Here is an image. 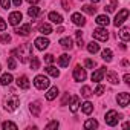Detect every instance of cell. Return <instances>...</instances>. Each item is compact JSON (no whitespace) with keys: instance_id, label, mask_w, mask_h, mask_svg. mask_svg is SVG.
Listing matches in <instances>:
<instances>
[{"instance_id":"40","label":"cell","mask_w":130,"mask_h":130,"mask_svg":"<svg viewBox=\"0 0 130 130\" xmlns=\"http://www.w3.org/2000/svg\"><path fill=\"white\" fill-rule=\"evenodd\" d=\"M11 41V37L8 34H2L0 35V43H9Z\"/></svg>"},{"instance_id":"42","label":"cell","mask_w":130,"mask_h":130,"mask_svg":"<svg viewBox=\"0 0 130 130\" xmlns=\"http://www.w3.org/2000/svg\"><path fill=\"white\" fill-rule=\"evenodd\" d=\"M95 93H96V95H103V93H104V86L98 84V86H96V89H95Z\"/></svg>"},{"instance_id":"20","label":"cell","mask_w":130,"mask_h":130,"mask_svg":"<svg viewBox=\"0 0 130 130\" xmlns=\"http://www.w3.org/2000/svg\"><path fill=\"white\" fill-rule=\"evenodd\" d=\"M81 110H83V113L90 115V113H92V110H93V104H92L90 101H86V103H83V104H81Z\"/></svg>"},{"instance_id":"36","label":"cell","mask_w":130,"mask_h":130,"mask_svg":"<svg viewBox=\"0 0 130 130\" xmlns=\"http://www.w3.org/2000/svg\"><path fill=\"white\" fill-rule=\"evenodd\" d=\"M75 37H77V44L81 47L83 46V34H81V31H77L75 32Z\"/></svg>"},{"instance_id":"39","label":"cell","mask_w":130,"mask_h":130,"mask_svg":"<svg viewBox=\"0 0 130 130\" xmlns=\"http://www.w3.org/2000/svg\"><path fill=\"white\" fill-rule=\"evenodd\" d=\"M58 121H51L47 125H46V130H52V128H58Z\"/></svg>"},{"instance_id":"41","label":"cell","mask_w":130,"mask_h":130,"mask_svg":"<svg viewBox=\"0 0 130 130\" xmlns=\"http://www.w3.org/2000/svg\"><path fill=\"white\" fill-rule=\"evenodd\" d=\"M115 8H116V0H112V3H110L109 6H106L107 12H113V11H115Z\"/></svg>"},{"instance_id":"52","label":"cell","mask_w":130,"mask_h":130,"mask_svg":"<svg viewBox=\"0 0 130 130\" xmlns=\"http://www.w3.org/2000/svg\"><path fill=\"white\" fill-rule=\"evenodd\" d=\"M0 71H2V66H0Z\"/></svg>"},{"instance_id":"14","label":"cell","mask_w":130,"mask_h":130,"mask_svg":"<svg viewBox=\"0 0 130 130\" xmlns=\"http://www.w3.org/2000/svg\"><path fill=\"white\" fill-rule=\"evenodd\" d=\"M69 106H71V112L75 113V112L80 109V98H78L77 95H74V96L71 98V104H69Z\"/></svg>"},{"instance_id":"32","label":"cell","mask_w":130,"mask_h":130,"mask_svg":"<svg viewBox=\"0 0 130 130\" xmlns=\"http://www.w3.org/2000/svg\"><path fill=\"white\" fill-rule=\"evenodd\" d=\"M46 72H47L51 77H55V78L60 75V71H58L55 66H47V68H46Z\"/></svg>"},{"instance_id":"29","label":"cell","mask_w":130,"mask_h":130,"mask_svg":"<svg viewBox=\"0 0 130 130\" xmlns=\"http://www.w3.org/2000/svg\"><path fill=\"white\" fill-rule=\"evenodd\" d=\"M107 80H109L112 84H118V81H119V80H118V75H116L113 71H109V72H107Z\"/></svg>"},{"instance_id":"22","label":"cell","mask_w":130,"mask_h":130,"mask_svg":"<svg viewBox=\"0 0 130 130\" xmlns=\"http://www.w3.org/2000/svg\"><path fill=\"white\" fill-rule=\"evenodd\" d=\"M119 37L124 40V41H127V40H130V29L127 28V26H124V28H121V31H119Z\"/></svg>"},{"instance_id":"3","label":"cell","mask_w":130,"mask_h":130,"mask_svg":"<svg viewBox=\"0 0 130 130\" xmlns=\"http://www.w3.org/2000/svg\"><path fill=\"white\" fill-rule=\"evenodd\" d=\"M34 84H35V87H37V89L44 90V89H47V87H49V78H47V77H44V75H37V77L34 78Z\"/></svg>"},{"instance_id":"28","label":"cell","mask_w":130,"mask_h":130,"mask_svg":"<svg viewBox=\"0 0 130 130\" xmlns=\"http://www.w3.org/2000/svg\"><path fill=\"white\" fill-rule=\"evenodd\" d=\"M38 14H40V8H37L35 5H31V8L28 9V15L34 19V17H37Z\"/></svg>"},{"instance_id":"21","label":"cell","mask_w":130,"mask_h":130,"mask_svg":"<svg viewBox=\"0 0 130 130\" xmlns=\"http://www.w3.org/2000/svg\"><path fill=\"white\" fill-rule=\"evenodd\" d=\"M95 22H96L100 26H104V28H106V26L110 23V20H109V17H107V15H98Z\"/></svg>"},{"instance_id":"16","label":"cell","mask_w":130,"mask_h":130,"mask_svg":"<svg viewBox=\"0 0 130 130\" xmlns=\"http://www.w3.org/2000/svg\"><path fill=\"white\" fill-rule=\"evenodd\" d=\"M17 86L20 87V89H29V80H28V77H19L17 78Z\"/></svg>"},{"instance_id":"25","label":"cell","mask_w":130,"mask_h":130,"mask_svg":"<svg viewBox=\"0 0 130 130\" xmlns=\"http://www.w3.org/2000/svg\"><path fill=\"white\" fill-rule=\"evenodd\" d=\"M0 83H2L3 86H9L12 83V75L11 74H3L2 78H0Z\"/></svg>"},{"instance_id":"9","label":"cell","mask_w":130,"mask_h":130,"mask_svg":"<svg viewBox=\"0 0 130 130\" xmlns=\"http://www.w3.org/2000/svg\"><path fill=\"white\" fill-rule=\"evenodd\" d=\"M22 19H23L22 12H20V11H14V12H11V14H9V25L17 26V25L22 22Z\"/></svg>"},{"instance_id":"30","label":"cell","mask_w":130,"mask_h":130,"mask_svg":"<svg viewBox=\"0 0 130 130\" xmlns=\"http://www.w3.org/2000/svg\"><path fill=\"white\" fill-rule=\"evenodd\" d=\"M29 64H31V69H32V71H37V69H38V66H40V61H38V58H37V57L31 55V61H29Z\"/></svg>"},{"instance_id":"13","label":"cell","mask_w":130,"mask_h":130,"mask_svg":"<svg viewBox=\"0 0 130 130\" xmlns=\"http://www.w3.org/2000/svg\"><path fill=\"white\" fill-rule=\"evenodd\" d=\"M15 32H17L19 35H23V37H26V35H29V32H31V25L25 23V25H22L20 28H17V29H15Z\"/></svg>"},{"instance_id":"46","label":"cell","mask_w":130,"mask_h":130,"mask_svg":"<svg viewBox=\"0 0 130 130\" xmlns=\"http://www.w3.org/2000/svg\"><path fill=\"white\" fill-rule=\"evenodd\" d=\"M61 5H63V8L66 9V11H69V3H68V0H61Z\"/></svg>"},{"instance_id":"8","label":"cell","mask_w":130,"mask_h":130,"mask_svg":"<svg viewBox=\"0 0 130 130\" xmlns=\"http://www.w3.org/2000/svg\"><path fill=\"white\" fill-rule=\"evenodd\" d=\"M116 101H118V104H119L121 107H127V106H128V103H130V95H128L127 92L118 93V96H116Z\"/></svg>"},{"instance_id":"44","label":"cell","mask_w":130,"mask_h":130,"mask_svg":"<svg viewBox=\"0 0 130 130\" xmlns=\"http://www.w3.org/2000/svg\"><path fill=\"white\" fill-rule=\"evenodd\" d=\"M44 60H46V63H52L54 61V55H51V54H47V55H44Z\"/></svg>"},{"instance_id":"47","label":"cell","mask_w":130,"mask_h":130,"mask_svg":"<svg viewBox=\"0 0 130 130\" xmlns=\"http://www.w3.org/2000/svg\"><path fill=\"white\" fill-rule=\"evenodd\" d=\"M122 80H124V83H125V84H130V75H128V74H125Z\"/></svg>"},{"instance_id":"34","label":"cell","mask_w":130,"mask_h":130,"mask_svg":"<svg viewBox=\"0 0 130 130\" xmlns=\"http://www.w3.org/2000/svg\"><path fill=\"white\" fill-rule=\"evenodd\" d=\"M81 9H83L86 14H90V15H93V14L96 12V8H95V6H92V5H84Z\"/></svg>"},{"instance_id":"43","label":"cell","mask_w":130,"mask_h":130,"mask_svg":"<svg viewBox=\"0 0 130 130\" xmlns=\"http://www.w3.org/2000/svg\"><path fill=\"white\" fill-rule=\"evenodd\" d=\"M0 3H2V6H3L5 9H8L9 5H11V0H0Z\"/></svg>"},{"instance_id":"6","label":"cell","mask_w":130,"mask_h":130,"mask_svg":"<svg viewBox=\"0 0 130 130\" xmlns=\"http://www.w3.org/2000/svg\"><path fill=\"white\" fill-rule=\"evenodd\" d=\"M93 38H96L100 41H107L109 40V31L106 28H96L93 31Z\"/></svg>"},{"instance_id":"38","label":"cell","mask_w":130,"mask_h":130,"mask_svg":"<svg viewBox=\"0 0 130 130\" xmlns=\"http://www.w3.org/2000/svg\"><path fill=\"white\" fill-rule=\"evenodd\" d=\"M8 66H9V69H15L17 68V63H15V58L14 57H9L8 58Z\"/></svg>"},{"instance_id":"33","label":"cell","mask_w":130,"mask_h":130,"mask_svg":"<svg viewBox=\"0 0 130 130\" xmlns=\"http://www.w3.org/2000/svg\"><path fill=\"white\" fill-rule=\"evenodd\" d=\"M2 128H3V130H17V125H15L14 122H11V121H5V122L2 124Z\"/></svg>"},{"instance_id":"7","label":"cell","mask_w":130,"mask_h":130,"mask_svg":"<svg viewBox=\"0 0 130 130\" xmlns=\"http://www.w3.org/2000/svg\"><path fill=\"white\" fill-rule=\"evenodd\" d=\"M86 77H87L86 69H83V68H80V66H77V68L74 69V80H75V81H84Z\"/></svg>"},{"instance_id":"10","label":"cell","mask_w":130,"mask_h":130,"mask_svg":"<svg viewBox=\"0 0 130 130\" xmlns=\"http://www.w3.org/2000/svg\"><path fill=\"white\" fill-rule=\"evenodd\" d=\"M34 44H35V47H37L38 51H44V49L49 46V40H47L46 37H38V38H35Z\"/></svg>"},{"instance_id":"23","label":"cell","mask_w":130,"mask_h":130,"mask_svg":"<svg viewBox=\"0 0 130 130\" xmlns=\"http://www.w3.org/2000/svg\"><path fill=\"white\" fill-rule=\"evenodd\" d=\"M112 57H113V54H112L110 49H104V51L101 52V58H103L106 63H110V61H112Z\"/></svg>"},{"instance_id":"18","label":"cell","mask_w":130,"mask_h":130,"mask_svg":"<svg viewBox=\"0 0 130 130\" xmlns=\"http://www.w3.org/2000/svg\"><path fill=\"white\" fill-rule=\"evenodd\" d=\"M29 110H31V113H32L34 116H38V115H40V103H38V101L31 103V104H29Z\"/></svg>"},{"instance_id":"15","label":"cell","mask_w":130,"mask_h":130,"mask_svg":"<svg viewBox=\"0 0 130 130\" xmlns=\"http://www.w3.org/2000/svg\"><path fill=\"white\" fill-rule=\"evenodd\" d=\"M49 20L52 22V23H55V25H61L63 23V17L58 14V12H49Z\"/></svg>"},{"instance_id":"37","label":"cell","mask_w":130,"mask_h":130,"mask_svg":"<svg viewBox=\"0 0 130 130\" xmlns=\"http://www.w3.org/2000/svg\"><path fill=\"white\" fill-rule=\"evenodd\" d=\"M84 66H86L87 69H93V68H95V61L90 60V58H87V60H84Z\"/></svg>"},{"instance_id":"4","label":"cell","mask_w":130,"mask_h":130,"mask_svg":"<svg viewBox=\"0 0 130 130\" xmlns=\"http://www.w3.org/2000/svg\"><path fill=\"white\" fill-rule=\"evenodd\" d=\"M119 118H121V115H118L116 110H109V112L106 113V122H107L109 125H112V127L118 124Z\"/></svg>"},{"instance_id":"11","label":"cell","mask_w":130,"mask_h":130,"mask_svg":"<svg viewBox=\"0 0 130 130\" xmlns=\"http://www.w3.org/2000/svg\"><path fill=\"white\" fill-rule=\"evenodd\" d=\"M104 75H106V68H100V69H96V71L92 74V81L100 83V81L104 78Z\"/></svg>"},{"instance_id":"48","label":"cell","mask_w":130,"mask_h":130,"mask_svg":"<svg viewBox=\"0 0 130 130\" xmlns=\"http://www.w3.org/2000/svg\"><path fill=\"white\" fill-rule=\"evenodd\" d=\"M22 2H23V0H12L14 6H20V5H22Z\"/></svg>"},{"instance_id":"45","label":"cell","mask_w":130,"mask_h":130,"mask_svg":"<svg viewBox=\"0 0 130 130\" xmlns=\"http://www.w3.org/2000/svg\"><path fill=\"white\" fill-rule=\"evenodd\" d=\"M6 29V23H5V20L0 17V31H5Z\"/></svg>"},{"instance_id":"2","label":"cell","mask_w":130,"mask_h":130,"mask_svg":"<svg viewBox=\"0 0 130 130\" xmlns=\"http://www.w3.org/2000/svg\"><path fill=\"white\" fill-rule=\"evenodd\" d=\"M19 106H20V100H19L17 95H11V96L5 101V109H6L8 112H14Z\"/></svg>"},{"instance_id":"50","label":"cell","mask_w":130,"mask_h":130,"mask_svg":"<svg viewBox=\"0 0 130 130\" xmlns=\"http://www.w3.org/2000/svg\"><path fill=\"white\" fill-rule=\"evenodd\" d=\"M28 3H31V5H35V3H38V0H26Z\"/></svg>"},{"instance_id":"12","label":"cell","mask_w":130,"mask_h":130,"mask_svg":"<svg viewBox=\"0 0 130 130\" xmlns=\"http://www.w3.org/2000/svg\"><path fill=\"white\" fill-rule=\"evenodd\" d=\"M71 20H72L77 26H83V25L86 23V19H84L80 12H74V14H72V17H71Z\"/></svg>"},{"instance_id":"51","label":"cell","mask_w":130,"mask_h":130,"mask_svg":"<svg viewBox=\"0 0 130 130\" xmlns=\"http://www.w3.org/2000/svg\"><path fill=\"white\" fill-rule=\"evenodd\" d=\"M92 2H93V3H96V2H100V0H92Z\"/></svg>"},{"instance_id":"17","label":"cell","mask_w":130,"mask_h":130,"mask_svg":"<svg viewBox=\"0 0 130 130\" xmlns=\"http://www.w3.org/2000/svg\"><path fill=\"white\" fill-rule=\"evenodd\" d=\"M57 95H58V87L54 86V87H51V89L47 90V93H46V100H47V101H52V100L57 98Z\"/></svg>"},{"instance_id":"5","label":"cell","mask_w":130,"mask_h":130,"mask_svg":"<svg viewBox=\"0 0 130 130\" xmlns=\"http://www.w3.org/2000/svg\"><path fill=\"white\" fill-rule=\"evenodd\" d=\"M127 17H128V9H121L116 15H115V20H113V25L118 28V26H121L125 20H127Z\"/></svg>"},{"instance_id":"19","label":"cell","mask_w":130,"mask_h":130,"mask_svg":"<svg viewBox=\"0 0 130 130\" xmlns=\"http://www.w3.org/2000/svg\"><path fill=\"white\" fill-rule=\"evenodd\" d=\"M69 61H71V57L68 55V54H63V55H60V58H58V64L61 68H66L68 64H69Z\"/></svg>"},{"instance_id":"49","label":"cell","mask_w":130,"mask_h":130,"mask_svg":"<svg viewBox=\"0 0 130 130\" xmlns=\"http://www.w3.org/2000/svg\"><path fill=\"white\" fill-rule=\"evenodd\" d=\"M68 100H69V95H64V98H63V106H66V103H68Z\"/></svg>"},{"instance_id":"31","label":"cell","mask_w":130,"mask_h":130,"mask_svg":"<svg viewBox=\"0 0 130 130\" xmlns=\"http://www.w3.org/2000/svg\"><path fill=\"white\" fill-rule=\"evenodd\" d=\"M87 51H89L90 54H96V52L100 51V44H98V43H95V41H92V43H89V44H87Z\"/></svg>"},{"instance_id":"24","label":"cell","mask_w":130,"mask_h":130,"mask_svg":"<svg viewBox=\"0 0 130 130\" xmlns=\"http://www.w3.org/2000/svg\"><path fill=\"white\" fill-rule=\"evenodd\" d=\"M98 127V121L96 119H87L86 122H84V128L86 130H93V128H96Z\"/></svg>"},{"instance_id":"35","label":"cell","mask_w":130,"mask_h":130,"mask_svg":"<svg viewBox=\"0 0 130 130\" xmlns=\"http://www.w3.org/2000/svg\"><path fill=\"white\" fill-rule=\"evenodd\" d=\"M81 95H83L84 98H89V96L92 95V90H90V87H89V86H83V89H81Z\"/></svg>"},{"instance_id":"1","label":"cell","mask_w":130,"mask_h":130,"mask_svg":"<svg viewBox=\"0 0 130 130\" xmlns=\"http://www.w3.org/2000/svg\"><path fill=\"white\" fill-rule=\"evenodd\" d=\"M14 54H19L20 61H22V63H26L28 58L32 55V47H31L29 44H22L20 47H17L15 51H12V55H14Z\"/></svg>"},{"instance_id":"27","label":"cell","mask_w":130,"mask_h":130,"mask_svg":"<svg viewBox=\"0 0 130 130\" xmlns=\"http://www.w3.org/2000/svg\"><path fill=\"white\" fill-rule=\"evenodd\" d=\"M60 44H61L64 49H71V47H72V38L64 37V38H61V40H60Z\"/></svg>"},{"instance_id":"26","label":"cell","mask_w":130,"mask_h":130,"mask_svg":"<svg viewBox=\"0 0 130 130\" xmlns=\"http://www.w3.org/2000/svg\"><path fill=\"white\" fill-rule=\"evenodd\" d=\"M38 31H40L43 35H49V34L52 32V28H51V25H47V23H43V25H40Z\"/></svg>"}]
</instances>
